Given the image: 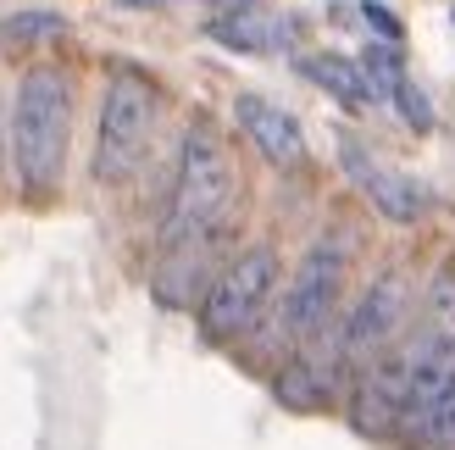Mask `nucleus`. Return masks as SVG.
Masks as SVG:
<instances>
[{"instance_id": "nucleus-14", "label": "nucleus", "mask_w": 455, "mask_h": 450, "mask_svg": "<svg viewBox=\"0 0 455 450\" xmlns=\"http://www.w3.org/2000/svg\"><path fill=\"white\" fill-rule=\"evenodd\" d=\"M361 12H367V22H372V28H378L383 39H400V17H395V12H383L378 0H367V6H361Z\"/></svg>"}, {"instance_id": "nucleus-5", "label": "nucleus", "mask_w": 455, "mask_h": 450, "mask_svg": "<svg viewBox=\"0 0 455 450\" xmlns=\"http://www.w3.org/2000/svg\"><path fill=\"white\" fill-rule=\"evenodd\" d=\"M339 289H345V251L333 245H311L306 261L294 267V278L283 289V306H278V323H272V340L283 345H311L316 333L333 323V306H339Z\"/></svg>"}, {"instance_id": "nucleus-2", "label": "nucleus", "mask_w": 455, "mask_h": 450, "mask_svg": "<svg viewBox=\"0 0 455 450\" xmlns=\"http://www.w3.org/2000/svg\"><path fill=\"white\" fill-rule=\"evenodd\" d=\"M234 162L212 128H189L184 156H178V184H172V206L162 222V245L167 251H195V245H212L228 222L234 206Z\"/></svg>"}, {"instance_id": "nucleus-7", "label": "nucleus", "mask_w": 455, "mask_h": 450, "mask_svg": "<svg viewBox=\"0 0 455 450\" xmlns=\"http://www.w3.org/2000/svg\"><path fill=\"white\" fill-rule=\"evenodd\" d=\"M405 311H411V284H405V273H383L367 284V295L355 301V311L345 317V356H372L395 345V333L405 328Z\"/></svg>"}, {"instance_id": "nucleus-4", "label": "nucleus", "mask_w": 455, "mask_h": 450, "mask_svg": "<svg viewBox=\"0 0 455 450\" xmlns=\"http://www.w3.org/2000/svg\"><path fill=\"white\" fill-rule=\"evenodd\" d=\"M272 289H278V256L267 245H250L244 256H234L212 278L206 301H200V328L206 340H239V333L256 328V317L267 311Z\"/></svg>"}, {"instance_id": "nucleus-9", "label": "nucleus", "mask_w": 455, "mask_h": 450, "mask_svg": "<svg viewBox=\"0 0 455 450\" xmlns=\"http://www.w3.org/2000/svg\"><path fill=\"white\" fill-rule=\"evenodd\" d=\"M234 117H239V128L250 133V145H256L272 167H300L306 162V133H300V123H294L283 106H272L261 95H239Z\"/></svg>"}, {"instance_id": "nucleus-12", "label": "nucleus", "mask_w": 455, "mask_h": 450, "mask_svg": "<svg viewBox=\"0 0 455 450\" xmlns=\"http://www.w3.org/2000/svg\"><path fill=\"white\" fill-rule=\"evenodd\" d=\"M6 34L12 44H34V39H44V34H61V17L56 12H22V17H6Z\"/></svg>"}, {"instance_id": "nucleus-8", "label": "nucleus", "mask_w": 455, "mask_h": 450, "mask_svg": "<svg viewBox=\"0 0 455 450\" xmlns=\"http://www.w3.org/2000/svg\"><path fill=\"white\" fill-rule=\"evenodd\" d=\"M339 167L350 173V184L372 200V206L389 217V222H422L427 217V189L411 184L405 173H395L389 162H378V156L361 145V140H339Z\"/></svg>"}, {"instance_id": "nucleus-13", "label": "nucleus", "mask_w": 455, "mask_h": 450, "mask_svg": "<svg viewBox=\"0 0 455 450\" xmlns=\"http://www.w3.org/2000/svg\"><path fill=\"white\" fill-rule=\"evenodd\" d=\"M395 106L405 111V123H411V128H434V106H427V95H422L411 78L395 84Z\"/></svg>"}, {"instance_id": "nucleus-11", "label": "nucleus", "mask_w": 455, "mask_h": 450, "mask_svg": "<svg viewBox=\"0 0 455 450\" xmlns=\"http://www.w3.org/2000/svg\"><path fill=\"white\" fill-rule=\"evenodd\" d=\"M212 39L234 44V51H283V44H294V22H283V17H222V22H212Z\"/></svg>"}, {"instance_id": "nucleus-10", "label": "nucleus", "mask_w": 455, "mask_h": 450, "mask_svg": "<svg viewBox=\"0 0 455 450\" xmlns=\"http://www.w3.org/2000/svg\"><path fill=\"white\" fill-rule=\"evenodd\" d=\"M300 73L316 84V89H328V95H339L345 106H367L378 89L367 78V67L361 61H345V56H306L300 61Z\"/></svg>"}, {"instance_id": "nucleus-1", "label": "nucleus", "mask_w": 455, "mask_h": 450, "mask_svg": "<svg viewBox=\"0 0 455 450\" xmlns=\"http://www.w3.org/2000/svg\"><path fill=\"white\" fill-rule=\"evenodd\" d=\"M67 140H73V84L61 67H34L12 100V167L22 189H56L67 167Z\"/></svg>"}, {"instance_id": "nucleus-3", "label": "nucleus", "mask_w": 455, "mask_h": 450, "mask_svg": "<svg viewBox=\"0 0 455 450\" xmlns=\"http://www.w3.org/2000/svg\"><path fill=\"white\" fill-rule=\"evenodd\" d=\"M162 117V100L140 73H117L106 84L100 100V140H95V178L100 184H123L140 173L150 150V128Z\"/></svg>"}, {"instance_id": "nucleus-6", "label": "nucleus", "mask_w": 455, "mask_h": 450, "mask_svg": "<svg viewBox=\"0 0 455 450\" xmlns=\"http://www.w3.org/2000/svg\"><path fill=\"white\" fill-rule=\"evenodd\" d=\"M405 400H411V350H405V340H400L361 373L355 400H350V422L361 434L405 429Z\"/></svg>"}]
</instances>
